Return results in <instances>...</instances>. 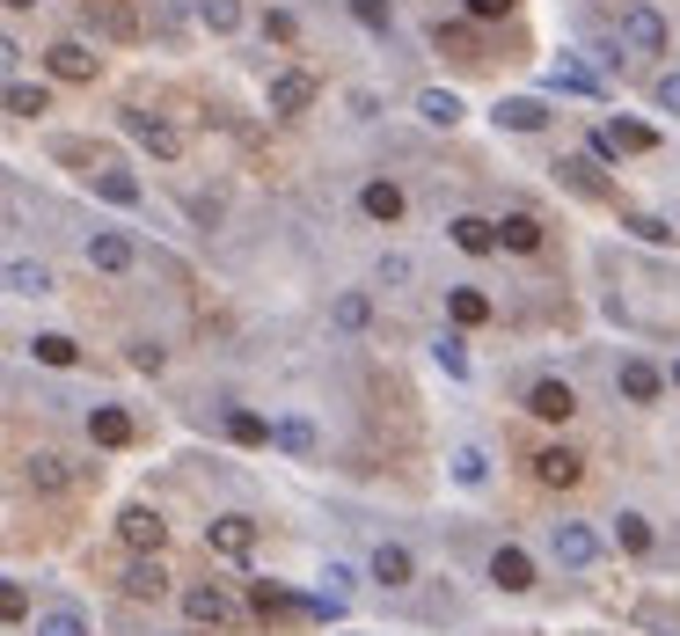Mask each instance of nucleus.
Wrapping results in <instances>:
<instances>
[{
  "mask_svg": "<svg viewBox=\"0 0 680 636\" xmlns=\"http://www.w3.org/2000/svg\"><path fill=\"white\" fill-rule=\"evenodd\" d=\"M0 293L45 300V293H59V271H51L45 256H8V264H0Z\"/></svg>",
  "mask_w": 680,
  "mask_h": 636,
  "instance_id": "nucleus-1",
  "label": "nucleus"
},
{
  "mask_svg": "<svg viewBox=\"0 0 680 636\" xmlns=\"http://www.w3.org/2000/svg\"><path fill=\"white\" fill-rule=\"evenodd\" d=\"M549 556H557L563 571H585V563L600 556V535L578 527V519H557V527H549Z\"/></svg>",
  "mask_w": 680,
  "mask_h": 636,
  "instance_id": "nucleus-2",
  "label": "nucleus"
},
{
  "mask_svg": "<svg viewBox=\"0 0 680 636\" xmlns=\"http://www.w3.org/2000/svg\"><path fill=\"white\" fill-rule=\"evenodd\" d=\"M124 132H132L146 154H162V161H176V154H183V132H176L169 118H154V110H124Z\"/></svg>",
  "mask_w": 680,
  "mask_h": 636,
  "instance_id": "nucleus-3",
  "label": "nucleus"
},
{
  "mask_svg": "<svg viewBox=\"0 0 680 636\" xmlns=\"http://www.w3.org/2000/svg\"><path fill=\"white\" fill-rule=\"evenodd\" d=\"M658 147V132L652 124H636V118H615L593 132V154H652Z\"/></svg>",
  "mask_w": 680,
  "mask_h": 636,
  "instance_id": "nucleus-4",
  "label": "nucleus"
},
{
  "mask_svg": "<svg viewBox=\"0 0 680 636\" xmlns=\"http://www.w3.org/2000/svg\"><path fill=\"white\" fill-rule=\"evenodd\" d=\"M557 183H563V191H578L585 197V205H608V176H600V169H593V161H585V154H563V161H557Z\"/></svg>",
  "mask_w": 680,
  "mask_h": 636,
  "instance_id": "nucleus-5",
  "label": "nucleus"
},
{
  "mask_svg": "<svg viewBox=\"0 0 680 636\" xmlns=\"http://www.w3.org/2000/svg\"><path fill=\"white\" fill-rule=\"evenodd\" d=\"M118 535H124V549H140V556H154L169 527H162V513H154V505H124V513H118Z\"/></svg>",
  "mask_w": 680,
  "mask_h": 636,
  "instance_id": "nucleus-6",
  "label": "nucleus"
},
{
  "mask_svg": "<svg viewBox=\"0 0 680 636\" xmlns=\"http://www.w3.org/2000/svg\"><path fill=\"white\" fill-rule=\"evenodd\" d=\"M132 256H140V249H132V235H118V227H96V235H88V264L110 271V278H124Z\"/></svg>",
  "mask_w": 680,
  "mask_h": 636,
  "instance_id": "nucleus-7",
  "label": "nucleus"
},
{
  "mask_svg": "<svg viewBox=\"0 0 680 636\" xmlns=\"http://www.w3.org/2000/svg\"><path fill=\"white\" fill-rule=\"evenodd\" d=\"M81 15H88V29L118 37V45H132V37H140V15H132L124 0H81Z\"/></svg>",
  "mask_w": 680,
  "mask_h": 636,
  "instance_id": "nucleus-8",
  "label": "nucleus"
},
{
  "mask_svg": "<svg viewBox=\"0 0 680 636\" xmlns=\"http://www.w3.org/2000/svg\"><path fill=\"white\" fill-rule=\"evenodd\" d=\"M308 103H315V74H300V67L271 74V110H278V118H300Z\"/></svg>",
  "mask_w": 680,
  "mask_h": 636,
  "instance_id": "nucleus-9",
  "label": "nucleus"
},
{
  "mask_svg": "<svg viewBox=\"0 0 680 636\" xmlns=\"http://www.w3.org/2000/svg\"><path fill=\"white\" fill-rule=\"evenodd\" d=\"M622 37H630L636 51H666V15L644 8V0H630V8H622Z\"/></svg>",
  "mask_w": 680,
  "mask_h": 636,
  "instance_id": "nucleus-10",
  "label": "nucleus"
},
{
  "mask_svg": "<svg viewBox=\"0 0 680 636\" xmlns=\"http://www.w3.org/2000/svg\"><path fill=\"white\" fill-rule=\"evenodd\" d=\"M527 410L549 417V424H563V417L578 410V388H571V381H535V388H527Z\"/></svg>",
  "mask_w": 680,
  "mask_h": 636,
  "instance_id": "nucleus-11",
  "label": "nucleus"
},
{
  "mask_svg": "<svg viewBox=\"0 0 680 636\" xmlns=\"http://www.w3.org/2000/svg\"><path fill=\"white\" fill-rule=\"evenodd\" d=\"M417 578V563H410V549H403V541H381V549H373V586H389V592H403Z\"/></svg>",
  "mask_w": 680,
  "mask_h": 636,
  "instance_id": "nucleus-12",
  "label": "nucleus"
},
{
  "mask_svg": "<svg viewBox=\"0 0 680 636\" xmlns=\"http://www.w3.org/2000/svg\"><path fill=\"white\" fill-rule=\"evenodd\" d=\"M490 586H498V592H527V586H535V563H527V549H512V541H505V549L490 556Z\"/></svg>",
  "mask_w": 680,
  "mask_h": 636,
  "instance_id": "nucleus-13",
  "label": "nucleus"
},
{
  "mask_svg": "<svg viewBox=\"0 0 680 636\" xmlns=\"http://www.w3.org/2000/svg\"><path fill=\"white\" fill-rule=\"evenodd\" d=\"M45 67H51L59 81H96V51L81 45V37H67V45H51V51H45Z\"/></svg>",
  "mask_w": 680,
  "mask_h": 636,
  "instance_id": "nucleus-14",
  "label": "nucleus"
},
{
  "mask_svg": "<svg viewBox=\"0 0 680 636\" xmlns=\"http://www.w3.org/2000/svg\"><path fill=\"white\" fill-rule=\"evenodd\" d=\"M205 541H213L219 556H249V549H257V519L227 513V519H213V527H205Z\"/></svg>",
  "mask_w": 680,
  "mask_h": 636,
  "instance_id": "nucleus-15",
  "label": "nucleus"
},
{
  "mask_svg": "<svg viewBox=\"0 0 680 636\" xmlns=\"http://www.w3.org/2000/svg\"><path fill=\"white\" fill-rule=\"evenodd\" d=\"M271 446H278V454H293V461H315V424H308V417H278V424H271Z\"/></svg>",
  "mask_w": 680,
  "mask_h": 636,
  "instance_id": "nucleus-16",
  "label": "nucleus"
},
{
  "mask_svg": "<svg viewBox=\"0 0 680 636\" xmlns=\"http://www.w3.org/2000/svg\"><path fill=\"white\" fill-rule=\"evenodd\" d=\"M535 476H541L549 490H571V483L585 476V461L571 454V446H541V454H535Z\"/></svg>",
  "mask_w": 680,
  "mask_h": 636,
  "instance_id": "nucleus-17",
  "label": "nucleus"
},
{
  "mask_svg": "<svg viewBox=\"0 0 680 636\" xmlns=\"http://www.w3.org/2000/svg\"><path fill=\"white\" fill-rule=\"evenodd\" d=\"M615 388L630 395V403H658V388H666V381H658L652 359H622V367H615Z\"/></svg>",
  "mask_w": 680,
  "mask_h": 636,
  "instance_id": "nucleus-18",
  "label": "nucleus"
},
{
  "mask_svg": "<svg viewBox=\"0 0 680 636\" xmlns=\"http://www.w3.org/2000/svg\"><path fill=\"white\" fill-rule=\"evenodd\" d=\"M29 490H45V497H59V490H73V461L67 454H29Z\"/></svg>",
  "mask_w": 680,
  "mask_h": 636,
  "instance_id": "nucleus-19",
  "label": "nucleus"
},
{
  "mask_svg": "<svg viewBox=\"0 0 680 636\" xmlns=\"http://www.w3.org/2000/svg\"><path fill=\"white\" fill-rule=\"evenodd\" d=\"M359 213H366V220H381V227H395V220H403V191H395L389 176H373V183L359 191Z\"/></svg>",
  "mask_w": 680,
  "mask_h": 636,
  "instance_id": "nucleus-20",
  "label": "nucleus"
},
{
  "mask_svg": "<svg viewBox=\"0 0 680 636\" xmlns=\"http://www.w3.org/2000/svg\"><path fill=\"white\" fill-rule=\"evenodd\" d=\"M183 614H191V622H213V629H219V622H235V600H227L219 586H191V592H183Z\"/></svg>",
  "mask_w": 680,
  "mask_h": 636,
  "instance_id": "nucleus-21",
  "label": "nucleus"
},
{
  "mask_svg": "<svg viewBox=\"0 0 680 636\" xmlns=\"http://www.w3.org/2000/svg\"><path fill=\"white\" fill-rule=\"evenodd\" d=\"M124 592H132V600H162V592H169V571H162V556H132V571H124Z\"/></svg>",
  "mask_w": 680,
  "mask_h": 636,
  "instance_id": "nucleus-22",
  "label": "nucleus"
},
{
  "mask_svg": "<svg viewBox=\"0 0 680 636\" xmlns=\"http://www.w3.org/2000/svg\"><path fill=\"white\" fill-rule=\"evenodd\" d=\"M88 440H96V446H124V440H132V410H118V403L88 410Z\"/></svg>",
  "mask_w": 680,
  "mask_h": 636,
  "instance_id": "nucleus-23",
  "label": "nucleus"
},
{
  "mask_svg": "<svg viewBox=\"0 0 680 636\" xmlns=\"http://www.w3.org/2000/svg\"><path fill=\"white\" fill-rule=\"evenodd\" d=\"M498 249H541V220L535 213H505V220H490Z\"/></svg>",
  "mask_w": 680,
  "mask_h": 636,
  "instance_id": "nucleus-24",
  "label": "nucleus"
},
{
  "mask_svg": "<svg viewBox=\"0 0 680 636\" xmlns=\"http://www.w3.org/2000/svg\"><path fill=\"white\" fill-rule=\"evenodd\" d=\"M490 118L505 124V132H541V124H549V110H541L535 96H512V103H498Z\"/></svg>",
  "mask_w": 680,
  "mask_h": 636,
  "instance_id": "nucleus-25",
  "label": "nucleus"
},
{
  "mask_svg": "<svg viewBox=\"0 0 680 636\" xmlns=\"http://www.w3.org/2000/svg\"><path fill=\"white\" fill-rule=\"evenodd\" d=\"M454 235V249H468V256H490L498 249V235H490V220H476V213H462V220L446 227Z\"/></svg>",
  "mask_w": 680,
  "mask_h": 636,
  "instance_id": "nucleus-26",
  "label": "nucleus"
},
{
  "mask_svg": "<svg viewBox=\"0 0 680 636\" xmlns=\"http://www.w3.org/2000/svg\"><path fill=\"white\" fill-rule=\"evenodd\" d=\"M29 351H37L45 367H81V344H73L67 329H45V337H29Z\"/></svg>",
  "mask_w": 680,
  "mask_h": 636,
  "instance_id": "nucleus-27",
  "label": "nucleus"
},
{
  "mask_svg": "<svg viewBox=\"0 0 680 636\" xmlns=\"http://www.w3.org/2000/svg\"><path fill=\"white\" fill-rule=\"evenodd\" d=\"M446 315L462 322V329H476V322H490V300L476 293V286H454V293H446Z\"/></svg>",
  "mask_w": 680,
  "mask_h": 636,
  "instance_id": "nucleus-28",
  "label": "nucleus"
},
{
  "mask_svg": "<svg viewBox=\"0 0 680 636\" xmlns=\"http://www.w3.org/2000/svg\"><path fill=\"white\" fill-rule=\"evenodd\" d=\"M37 636H88V614L59 600V608H45V614H37Z\"/></svg>",
  "mask_w": 680,
  "mask_h": 636,
  "instance_id": "nucleus-29",
  "label": "nucleus"
},
{
  "mask_svg": "<svg viewBox=\"0 0 680 636\" xmlns=\"http://www.w3.org/2000/svg\"><path fill=\"white\" fill-rule=\"evenodd\" d=\"M615 549H622V556H644V549H652V519L622 513V519H615Z\"/></svg>",
  "mask_w": 680,
  "mask_h": 636,
  "instance_id": "nucleus-30",
  "label": "nucleus"
},
{
  "mask_svg": "<svg viewBox=\"0 0 680 636\" xmlns=\"http://www.w3.org/2000/svg\"><path fill=\"white\" fill-rule=\"evenodd\" d=\"M417 110H425V124H462V96H454V88H425Z\"/></svg>",
  "mask_w": 680,
  "mask_h": 636,
  "instance_id": "nucleus-31",
  "label": "nucleus"
},
{
  "mask_svg": "<svg viewBox=\"0 0 680 636\" xmlns=\"http://www.w3.org/2000/svg\"><path fill=\"white\" fill-rule=\"evenodd\" d=\"M96 197H110V205H140V176H124V169H96Z\"/></svg>",
  "mask_w": 680,
  "mask_h": 636,
  "instance_id": "nucleus-32",
  "label": "nucleus"
},
{
  "mask_svg": "<svg viewBox=\"0 0 680 636\" xmlns=\"http://www.w3.org/2000/svg\"><path fill=\"white\" fill-rule=\"evenodd\" d=\"M549 88H571V96H600V81L585 74L578 59H557V67H549Z\"/></svg>",
  "mask_w": 680,
  "mask_h": 636,
  "instance_id": "nucleus-33",
  "label": "nucleus"
},
{
  "mask_svg": "<svg viewBox=\"0 0 680 636\" xmlns=\"http://www.w3.org/2000/svg\"><path fill=\"white\" fill-rule=\"evenodd\" d=\"M8 110H15V118H45L51 96L45 88H29V81H8Z\"/></svg>",
  "mask_w": 680,
  "mask_h": 636,
  "instance_id": "nucleus-34",
  "label": "nucleus"
},
{
  "mask_svg": "<svg viewBox=\"0 0 680 636\" xmlns=\"http://www.w3.org/2000/svg\"><path fill=\"white\" fill-rule=\"evenodd\" d=\"M227 440H242V446H264L271 440V424L257 410H227Z\"/></svg>",
  "mask_w": 680,
  "mask_h": 636,
  "instance_id": "nucleus-35",
  "label": "nucleus"
},
{
  "mask_svg": "<svg viewBox=\"0 0 680 636\" xmlns=\"http://www.w3.org/2000/svg\"><path fill=\"white\" fill-rule=\"evenodd\" d=\"M484 476H490V454H484V446H462V454H454V483L476 490Z\"/></svg>",
  "mask_w": 680,
  "mask_h": 636,
  "instance_id": "nucleus-36",
  "label": "nucleus"
},
{
  "mask_svg": "<svg viewBox=\"0 0 680 636\" xmlns=\"http://www.w3.org/2000/svg\"><path fill=\"white\" fill-rule=\"evenodd\" d=\"M330 315H337V329H366V322H373V300H366V293H344Z\"/></svg>",
  "mask_w": 680,
  "mask_h": 636,
  "instance_id": "nucleus-37",
  "label": "nucleus"
},
{
  "mask_svg": "<svg viewBox=\"0 0 680 636\" xmlns=\"http://www.w3.org/2000/svg\"><path fill=\"white\" fill-rule=\"evenodd\" d=\"M198 15H205V29H235L242 23V0H198Z\"/></svg>",
  "mask_w": 680,
  "mask_h": 636,
  "instance_id": "nucleus-38",
  "label": "nucleus"
},
{
  "mask_svg": "<svg viewBox=\"0 0 680 636\" xmlns=\"http://www.w3.org/2000/svg\"><path fill=\"white\" fill-rule=\"evenodd\" d=\"M23 614H29V592L15 578H0V622H23Z\"/></svg>",
  "mask_w": 680,
  "mask_h": 636,
  "instance_id": "nucleus-39",
  "label": "nucleus"
},
{
  "mask_svg": "<svg viewBox=\"0 0 680 636\" xmlns=\"http://www.w3.org/2000/svg\"><path fill=\"white\" fill-rule=\"evenodd\" d=\"M432 45H439V51H462V59H484V51H476V29H446V23H439Z\"/></svg>",
  "mask_w": 680,
  "mask_h": 636,
  "instance_id": "nucleus-40",
  "label": "nucleus"
},
{
  "mask_svg": "<svg viewBox=\"0 0 680 636\" xmlns=\"http://www.w3.org/2000/svg\"><path fill=\"white\" fill-rule=\"evenodd\" d=\"M432 359H439L446 373H454V381L468 373V351H462V337H439V344H432Z\"/></svg>",
  "mask_w": 680,
  "mask_h": 636,
  "instance_id": "nucleus-41",
  "label": "nucleus"
},
{
  "mask_svg": "<svg viewBox=\"0 0 680 636\" xmlns=\"http://www.w3.org/2000/svg\"><path fill=\"white\" fill-rule=\"evenodd\" d=\"M622 227H630L636 242H673V227H666V220H652V213H630Z\"/></svg>",
  "mask_w": 680,
  "mask_h": 636,
  "instance_id": "nucleus-42",
  "label": "nucleus"
},
{
  "mask_svg": "<svg viewBox=\"0 0 680 636\" xmlns=\"http://www.w3.org/2000/svg\"><path fill=\"white\" fill-rule=\"evenodd\" d=\"M351 15H359L366 29H395V15H389V0H351Z\"/></svg>",
  "mask_w": 680,
  "mask_h": 636,
  "instance_id": "nucleus-43",
  "label": "nucleus"
},
{
  "mask_svg": "<svg viewBox=\"0 0 680 636\" xmlns=\"http://www.w3.org/2000/svg\"><path fill=\"white\" fill-rule=\"evenodd\" d=\"M257 608H264V614H286V608H300V600H293V592H278L271 578H257Z\"/></svg>",
  "mask_w": 680,
  "mask_h": 636,
  "instance_id": "nucleus-44",
  "label": "nucleus"
},
{
  "mask_svg": "<svg viewBox=\"0 0 680 636\" xmlns=\"http://www.w3.org/2000/svg\"><path fill=\"white\" fill-rule=\"evenodd\" d=\"M652 103H658V110H673V118H680V74H658V81H652Z\"/></svg>",
  "mask_w": 680,
  "mask_h": 636,
  "instance_id": "nucleus-45",
  "label": "nucleus"
},
{
  "mask_svg": "<svg viewBox=\"0 0 680 636\" xmlns=\"http://www.w3.org/2000/svg\"><path fill=\"white\" fill-rule=\"evenodd\" d=\"M410 256H403V249H395V256H381V286H410Z\"/></svg>",
  "mask_w": 680,
  "mask_h": 636,
  "instance_id": "nucleus-46",
  "label": "nucleus"
},
{
  "mask_svg": "<svg viewBox=\"0 0 680 636\" xmlns=\"http://www.w3.org/2000/svg\"><path fill=\"white\" fill-rule=\"evenodd\" d=\"M15 67H23V45H15V37L0 29V81H15Z\"/></svg>",
  "mask_w": 680,
  "mask_h": 636,
  "instance_id": "nucleus-47",
  "label": "nucleus"
},
{
  "mask_svg": "<svg viewBox=\"0 0 680 636\" xmlns=\"http://www.w3.org/2000/svg\"><path fill=\"white\" fill-rule=\"evenodd\" d=\"M322 592H330V600H344V592H351V571H344V563H330V571H322Z\"/></svg>",
  "mask_w": 680,
  "mask_h": 636,
  "instance_id": "nucleus-48",
  "label": "nucleus"
},
{
  "mask_svg": "<svg viewBox=\"0 0 680 636\" xmlns=\"http://www.w3.org/2000/svg\"><path fill=\"white\" fill-rule=\"evenodd\" d=\"M468 15H476V23H498V15H512V0H468Z\"/></svg>",
  "mask_w": 680,
  "mask_h": 636,
  "instance_id": "nucleus-49",
  "label": "nucleus"
},
{
  "mask_svg": "<svg viewBox=\"0 0 680 636\" xmlns=\"http://www.w3.org/2000/svg\"><path fill=\"white\" fill-rule=\"evenodd\" d=\"M132 367H140V373H162V344H132Z\"/></svg>",
  "mask_w": 680,
  "mask_h": 636,
  "instance_id": "nucleus-50",
  "label": "nucleus"
},
{
  "mask_svg": "<svg viewBox=\"0 0 680 636\" xmlns=\"http://www.w3.org/2000/svg\"><path fill=\"white\" fill-rule=\"evenodd\" d=\"M8 8H37V0H8Z\"/></svg>",
  "mask_w": 680,
  "mask_h": 636,
  "instance_id": "nucleus-51",
  "label": "nucleus"
},
{
  "mask_svg": "<svg viewBox=\"0 0 680 636\" xmlns=\"http://www.w3.org/2000/svg\"><path fill=\"white\" fill-rule=\"evenodd\" d=\"M673 388H680V367H673Z\"/></svg>",
  "mask_w": 680,
  "mask_h": 636,
  "instance_id": "nucleus-52",
  "label": "nucleus"
},
{
  "mask_svg": "<svg viewBox=\"0 0 680 636\" xmlns=\"http://www.w3.org/2000/svg\"><path fill=\"white\" fill-rule=\"evenodd\" d=\"M0 191H8V183H0Z\"/></svg>",
  "mask_w": 680,
  "mask_h": 636,
  "instance_id": "nucleus-53",
  "label": "nucleus"
}]
</instances>
